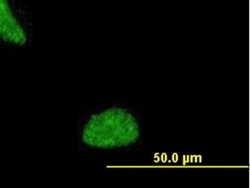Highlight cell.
I'll list each match as a JSON object with an SVG mask.
<instances>
[{"label": "cell", "instance_id": "cell-1", "mask_svg": "<svg viewBox=\"0 0 250 188\" xmlns=\"http://www.w3.org/2000/svg\"><path fill=\"white\" fill-rule=\"evenodd\" d=\"M81 138L88 149L107 154L137 151L143 143L140 111L127 104H107L88 117Z\"/></svg>", "mask_w": 250, "mask_h": 188}, {"label": "cell", "instance_id": "cell-2", "mask_svg": "<svg viewBox=\"0 0 250 188\" xmlns=\"http://www.w3.org/2000/svg\"><path fill=\"white\" fill-rule=\"evenodd\" d=\"M29 41L27 18L17 0H0V42L22 47Z\"/></svg>", "mask_w": 250, "mask_h": 188}]
</instances>
